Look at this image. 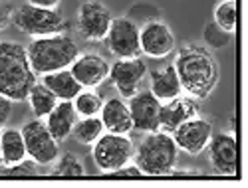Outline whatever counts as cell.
Segmentation results:
<instances>
[{"mask_svg": "<svg viewBox=\"0 0 248 188\" xmlns=\"http://www.w3.org/2000/svg\"><path fill=\"white\" fill-rule=\"evenodd\" d=\"M173 66L183 91H187L193 99H206L220 77V70L213 54L197 44L183 46L177 52Z\"/></svg>", "mask_w": 248, "mask_h": 188, "instance_id": "obj_1", "label": "cell"}, {"mask_svg": "<svg viewBox=\"0 0 248 188\" xmlns=\"http://www.w3.org/2000/svg\"><path fill=\"white\" fill-rule=\"evenodd\" d=\"M36 83L26 48L14 40L0 42V95L10 101H24Z\"/></svg>", "mask_w": 248, "mask_h": 188, "instance_id": "obj_2", "label": "cell"}, {"mask_svg": "<svg viewBox=\"0 0 248 188\" xmlns=\"http://www.w3.org/2000/svg\"><path fill=\"white\" fill-rule=\"evenodd\" d=\"M30 66L36 75H46L70 68L79 56V48L70 34H52L32 38L26 46Z\"/></svg>", "mask_w": 248, "mask_h": 188, "instance_id": "obj_3", "label": "cell"}, {"mask_svg": "<svg viewBox=\"0 0 248 188\" xmlns=\"http://www.w3.org/2000/svg\"><path fill=\"white\" fill-rule=\"evenodd\" d=\"M179 159V147L173 137L163 131H153L143 137L137 151H133V162L143 176H167Z\"/></svg>", "mask_w": 248, "mask_h": 188, "instance_id": "obj_4", "label": "cell"}, {"mask_svg": "<svg viewBox=\"0 0 248 188\" xmlns=\"http://www.w3.org/2000/svg\"><path fill=\"white\" fill-rule=\"evenodd\" d=\"M12 24L20 30L28 34L30 38H40V36H52V34H62L68 24L66 18L62 16L58 8H38L32 4H24L14 10Z\"/></svg>", "mask_w": 248, "mask_h": 188, "instance_id": "obj_5", "label": "cell"}, {"mask_svg": "<svg viewBox=\"0 0 248 188\" xmlns=\"http://www.w3.org/2000/svg\"><path fill=\"white\" fill-rule=\"evenodd\" d=\"M92 157L101 173H113L133 159V143L127 135L103 133L93 143Z\"/></svg>", "mask_w": 248, "mask_h": 188, "instance_id": "obj_6", "label": "cell"}, {"mask_svg": "<svg viewBox=\"0 0 248 188\" xmlns=\"http://www.w3.org/2000/svg\"><path fill=\"white\" fill-rule=\"evenodd\" d=\"M22 137L26 143V155L40 166L52 164L60 157V143L52 137L42 119L28 121L22 127Z\"/></svg>", "mask_w": 248, "mask_h": 188, "instance_id": "obj_7", "label": "cell"}, {"mask_svg": "<svg viewBox=\"0 0 248 188\" xmlns=\"http://www.w3.org/2000/svg\"><path fill=\"white\" fill-rule=\"evenodd\" d=\"M111 22L113 16L106 4L97 2V0H86L78 10L76 28L86 42H101L106 40Z\"/></svg>", "mask_w": 248, "mask_h": 188, "instance_id": "obj_8", "label": "cell"}, {"mask_svg": "<svg viewBox=\"0 0 248 188\" xmlns=\"http://www.w3.org/2000/svg\"><path fill=\"white\" fill-rule=\"evenodd\" d=\"M108 48L117 59H129L141 56V44H139V28L133 20L119 16L113 18L109 26V32L106 36Z\"/></svg>", "mask_w": 248, "mask_h": 188, "instance_id": "obj_9", "label": "cell"}, {"mask_svg": "<svg viewBox=\"0 0 248 188\" xmlns=\"http://www.w3.org/2000/svg\"><path fill=\"white\" fill-rule=\"evenodd\" d=\"M213 171L220 176H238V143L234 133H217L209 143Z\"/></svg>", "mask_w": 248, "mask_h": 188, "instance_id": "obj_10", "label": "cell"}, {"mask_svg": "<svg viewBox=\"0 0 248 188\" xmlns=\"http://www.w3.org/2000/svg\"><path fill=\"white\" fill-rule=\"evenodd\" d=\"M171 137L181 151L197 157L209 147L211 137H213V125L206 119H201L197 115L189 121H185L183 125H179V127L171 133Z\"/></svg>", "mask_w": 248, "mask_h": 188, "instance_id": "obj_11", "label": "cell"}, {"mask_svg": "<svg viewBox=\"0 0 248 188\" xmlns=\"http://www.w3.org/2000/svg\"><path fill=\"white\" fill-rule=\"evenodd\" d=\"M147 75V66L141 58L117 59L113 66H109V79L111 86L123 99H129L141 87L143 77Z\"/></svg>", "mask_w": 248, "mask_h": 188, "instance_id": "obj_12", "label": "cell"}, {"mask_svg": "<svg viewBox=\"0 0 248 188\" xmlns=\"http://www.w3.org/2000/svg\"><path fill=\"white\" fill-rule=\"evenodd\" d=\"M139 44L141 54L159 59L175 50V34L161 20H149L145 26L139 28Z\"/></svg>", "mask_w": 248, "mask_h": 188, "instance_id": "obj_13", "label": "cell"}, {"mask_svg": "<svg viewBox=\"0 0 248 188\" xmlns=\"http://www.w3.org/2000/svg\"><path fill=\"white\" fill-rule=\"evenodd\" d=\"M129 113L133 121V129L141 133H153L159 131V111L161 101L151 91H137L129 97Z\"/></svg>", "mask_w": 248, "mask_h": 188, "instance_id": "obj_14", "label": "cell"}, {"mask_svg": "<svg viewBox=\"0 0 248 188\" xmlns=\"http://www.w3.org/2000/svg\"><path fill=\"white\" fill-rule=\"evenodd\" d=\"M70 72L81 87L93 89L109 77V64L99 54H84L76 58V61L70 66Z\"/></svg>", "mask_w": 248, "mask_h": 188, "instance_id": "obj_15", "label": "cell"}, {"mask_svg": "<svg viewBox=\"0 0 248 188\" xmlns=\"http://www.w3.org/2000/svg\"><path fill=\"white\" fill-rule=\"evenodd\" d=\"M199 115V103L193 97H175L161 103L159 111V131L163 133H173L179 125L189 121Z\"/></svg>", "mask_w": 248, "mask_h": 188, "instance_id": "obj_16", "label": "cell"}, {"mask_svg": "<svg viewBox=\"0 0 248 188\" xmlns=\"http://www.w3.org/2000/svg\"><path fill=\"white\" fill-rule=\"evenodd\" d=\"M99 119L103 123V129L108 133H117V135H129L133 131V121L127 103L123 97H111L101 105Z\"/></svg>", "mask_w": 248, "mask_h": 188, "instance_id": "obj_17", "label": "cell"}, {"mask_svg": "<svg viewBox=\"0 0 248 188\" xmlns=\"http://www.w3.org/2000/svg\"><path fill=\"white\" fill-rule=\"evenodd\" d=\"M78 121V113L74 109L72 101H58V105L46 115V127L52 133V137L62 143L64 139H68L72 135V129Z\"/></svg>", "mask_w": 248, "mask_h": 188, "instance_id": "obj_18", "label": "cell"}, {"mask_svg": "<svg viewBox=\"0 0 248 188\" xmlns=\"http://www.w3.org/2000/svg\"><path fill=\"white\" fill-rule=\"evenodd\" d=\"M149 91H151L161 103L169 101V99H175V97H179V95L183 93L181 81H179V75H177L173 64L151 72V89H149Z\"/></svg>", "mask_w": 248, "mask_h": 188, "instance_id": "obj_19", "label": "cell"}, {"mask_svg": "<svg viewBox=\"0 0 248 188\" xmlns=\"http://www.w3.org/2000/svg\"><path fill=\"white\" fill-rule=\"evenodd\" d=\"M42 83L60 99V101H74V97L84 89L79 86V81L74 77L70 68L66 70H58L52 73L42 75Z\"/></svg>", "mask_w": 248, "mask_h": 188, "instance_id": "obj_20", "label": "cell"}, {"mask_svg": "<svg viewBox=\"0 0 248 188\" xmlns=\"http://www.w3.org/2000/svg\"><path fill=\"white\" fill-rule=\"evenodd\" d=\"M0 149H2V164L4 166L16 164L28 157L22 131H18V129H2L0 131Z\"/></svg>", "mask_w": 248, "mask_h": 188, "instance_id": "obj_21", "label": "cell"}, {"mask_svg": "<svg viewBox=\"0 0 248 188\" xmlns=\"http://www.w3.org/2000/svg\"><path fill=\"white\" fill-rule=\"evenodd\" d=\"M28 103H30V109L36 115V119H44L56 105H58V97L44 86V83H34L28 91Z\"/></svg>", "mask_w": 248, "mask_h": 188, "instance_id": "obj_22", "label": "cell"}, {"mask_svg": "<svg viewBox=\"0 0 248 188\" xmlns=\"http://www.w3.org/2000/svg\"><path fill=\"white\" fill-rule=\"evenodd\" d=\"M74 139L79 145H93L101 135H103V123L97 115L93 117H81L76 121L74 129H72Z\"/></svg>", "mask_w": 248, "mask_h": 188, "instance_id": "obj_23", "label": "cell"}, {"mask_svg": "<svg viewBox=\"0 0 248 188\" xmlns=\"http://www.w3.org/2000/svg\"><path fill=\"white\" fill-rule=\"evenodd\" d=\"M56 166H54V171L52 174L58 176V178H81V176H86V169H84V164H81V160L74 155V153H64L62 157L56 159Z\"/></svg>", "mask_w": 248, "mask_h": 188, "instance_id": "obj_24", "label": "cell"}, {"mask_svg": "<svg viewBox=\"0 0 248 188\" xmlns=\"http://www.w3.org/2000/svg\"><path fill=\"white\" fill-rule=\"evenodd\" d=\"M72 103H74V109H76V113H78L79 117H93V115H99L101 105H103L101 97H99L95 91L86 89V87L74 97Z\"/></svg>", "mask_w": 248, "mask_h": 188, "instance_id": "obj_25", "label": "cell"}, {"mask_svg": "<svg viewBox=\"0 0 248 188\" xmlns=\"http://www.w3.org/2000/svg\"><path fill=\"white\" fill-rule=\"evenodd\" d=\"M215 22L226 34L236 30V0H222L215 8Z\"/></svg>", "mask_w": 248, "mask_h": 188, "instance_id": "obj_26", "label": "cell"}, {"mask_svg": "<svg viewBox=\"0 0 248 188\" xmlns=\"http://www.w3.org/2000/svg\"><path fill=\"white\" fill-rule=\"evenodd\" d=\"M0 176H10V178H32V176H40V164L34 159H24L16 164L4 166L0 169Z\"/></svg>", "mask_w": 248, "mask_h": 188, "instance_id": "obj_27", "label": "cell"}, {"mask_svg": "<svg viewBox=\"0 0 248 188\" xmlns=\"http://www.w3.org/2000/svg\"><path fill=\"white\" fill-rule=\"evenodd\" d=\"M108 176H111V178H141L143 176V173L139 171V166L133 162V164H123V166H119L117 171H113V173H108Z\"/></svg>", "mask_w": 248, "mask_h": 188, "instance_id": "obj_28", "label": "cell"}, {"mask_svg": "<svg viewBox=\"0 0 248 188\" xmlns=\"http://www.w3.org/2000/svg\"><path fill=\"white\" fill-rule=\"evenodd\" d=\"M12 16H14V6L10 0H0V32L6 30L12 22Z\"/></svg>", "mask_w": 248, "mask_h": 188, "instance_id": "obj_29", "label": "cell"}, {"mask_svg": "<svg viewBox=\"0 0 248 188\" xmlns=\"http://www.w3.org/2000/svg\"><path fill=\"white\" fill-rule=\"evenodd\" d=\"M10 115H12V101L6 99L4 95H0V129L8 123Z\"/></svg>", "mask_w": 248, "mask_h": 188, "instance_id": "obj_30", "label": "cell"}, {"mask_svg": "<svg viewBox=\"0 0 248 188\" xmlns=\"http://www.w3.org/2000/svg\"><path fill=\"white\" fill-rule=\"evenodd\" d=\"M169 178H193V176H202V173H199V171H179V169H173L169 174H167Z\"/></svg>", "mask_w": 248, "mask_h": 188, "instance_id": "obj_31", "label": "cell"}, {"mask_svg": "<svg viewBox=\"0 0 248 188\" xmlns=\"http://www.w3.org/2000/svg\"><path fill=\"white\" fill-rule=\"evenodd\" d=\"M60 2H62V0H28V4H32V6H38V8H50V10L58 8Z\"/></svg>", "mask_w": 248, "mask_h": 188, "instance_id": "obj_32", "label": "cell"}, {"mask_svg": "<svg viewBox=\"0 0 248 188\" xmlns=\"http://www.w3.org/2000/svg\"><path fill=\"white\" fill-rule=\"evenodd\" d=\"M0 166H2V149H0Z\"/></svg>", "mask_w": 248, "mask_h": 188, "instance_id": "obj_33", "label": "cell"}]
</instances>
